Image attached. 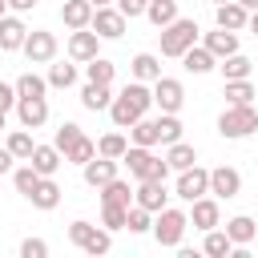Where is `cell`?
Returning <instances> with one entry per match:
<instances>
[{
    "label": "cell",
    "instance_id": "obj_1",
    "mask_svg": "<svg viewBox=\"0 0 258 258\" xmlns=\"http://www.w3.org/2000/svg\"><path fill=\"white\" fill-rule=\"evenodd\" d=\"M157 36H161V56H173V60H181V56H185V52L198 44L202 28H198V20H194V16H177L173 24L157 28Z\"/></svg>",
    "mask_w": 258,
    "mask_h": 258
},
{
    "label": "cell",
    "instance_id": "obj_2",
    "mask_svg": "<svg viewBox=\"0 0 258 258\" xmlns=\"http://www.w3.org/2000/svg\"><path fill=\"white\" fill-rule=\"evenodd\" d=\"M185 230H189V214H185V210H177V206L157 210V218H153V238H157V246L177 250L181 238H185Z\"/></svg>",
    "mask_w": 258,
    "mask_h": 258
},
{
    "label": "cell",
    "instance_id": "obj_3",
    "mask_svg": "<svg viewBox=\"0 0 258 258\" xmlns=\"http://www.w3.org/2000/svg\"><path fill=\"white\" fill-rule=\"evenodd\" d=\"M218 133L226 141H242V137L258 133V109L254 105H226L218 117Z\"/></svg>",
    "mask_w": 258,
    "mask_h": 258
},
{
    "label": "cell",
    "instance_id": "obj_4",
    "mask_svg": "<svg viewBox=\"0 0 258 258\" xmlns=\"http://www.w3.org/2000/svg\"><path fill=\"white\" fill-rule=\"evenodd\" d=\"M101 40H121L125 36V28H129V16L117 8V4H105V8H97L93 12V24H89Z\"/></svg>",
    "mask_w": 258,
    "mask_h": 258
},
{
    "label": "cell",
    "instance_id": "obj_5",
    "mask_svg": "<svg viewBox=\"0 0 258 258\" xmlns=\"http://www.w3.org/2000/svg\"><path fill=\"white\" fill-rule=\"evenodd\" d=\"M206 194H210V169L189 165V169L177 173V181H173V198H181V202H198V198H206Z\"/></svg>",
    "mask_w": 258,
    "mask_h": 258
},
{
    "label": "cell",
    "instance_id": "obj_6",
    "mask_svg": "<svg viewBox=\"0 0 258 258\" xmlns=\"http://www.w3.org/2000/svg\"><path fill=\"white\" fill-rule=\"evenodd\" d=\"M20 52L28 56V64H48V60L56 56V32H48V28H28V40H24Z\"/></svg>",
    "mask_w": 258,
    "mask_h": 258
},
{
    "label": "cell",
    "instance_id": "obj_7",
    "mask_svg": "<svg viewBox=\"0 0 258 258\" xmlns=\"http://www.w3.org/2000/svg\"><path fill=\"white\" fill-rule=\"evenodd\" d=\"M153 105H157L161 113H181V105H185V85H181L177 77H157V81H153Z\"/></svg>",
    "mask_w": 258,
    "mask_h": 258
},
{
    "label": "cell",
    "instance_id": "obj_8",
    "mask_svg": "<svg viewBox=\"0 0 258 258\" xmlns=\"http://www.w3.org/2000/svg\"><path fill=\"white\" fill-rule=\"evenodd\" d=\"M210 194H214L218 202L238 198V194H242V173H238L234 165H218V169H210Z\"/></svg>",
    "mask_w": 258,
    "mask_h": 258
},
{
    "label": "cell",
    "instance_id": "obj_9",
    "mask_svg": "<svg viewBox=\"0 0 258 258\" xmlns=\"http://www.w3.org/2000/svg\"><path fill=\"white\" fill-rule=\"evenodd\" d=\"M189 226L194 230H214V226H222V206H218V198L214 194H206V198H198V202H189Z\"/></svg>",
    "mask_w": 258,
    "mask_h": 258
},
{
    "label": "cell",
    "instance_id": "obj_10",
    "mask_svg": "<svg viewBox=\"0 0 258 258\" xmlns=\"http://www.w3.org/2000/svg\"><path fill=\"white\" fill-rule=\"evenodd\" d=\"M69 56H73L77 64L101 56V36H97L93 28H73V32H69Z\"/></svg>",
    "mask_w": 258,
    "mask_h": 258
},
{
    "label": "cell",
    "instance_id": "obj_11",
    "mask_svg": "<svg viewBox=\"0 0 258 258\" xmlns=\"http://www.w3.org/2000/svg\"><path fill=\"white\" fill-rule=\"evenodd\" d=\"M117 169H121V161H117V157H101V153H97L93 161H85V165H81V177H85V185H89V189H101L105 181H113V177H117Z\"/></svg>",
    "mask_w": 258,
    "mask_h": 258
},
{
    "label": "cell",
    "instance_id": "obj_12",
    "mask_svg": "<svg viewBox=\"0 0 258 258\" xmlns=\"http://www.w3.org/2000/svg\"><path fill=\"white\" fill-rule=\"evenodd\" d=\"M28 40V24L20 20V12L0 16V52H20Z\"/></svg>",
    "mask_w": 258,
    "mask_h": 258
},
{
    "label": "cell",
    "instance_id": "obj_13",
    "mask_svg": "<svg viewBox=\"0 0 258 258\" xmlns=\"http://www.w3.org/2000/svg\"><path fill=\"white\" fill-rule=\"evenodd\" d=\"M246 20H250V8H246V4H238V0L214 4V24H218V28H230V32H246Z\"/></svg>",
    "mask_w": 258,
    "mask_h": 258
},
{
    "label": "cell",
    "instance_id": "obj_14",
    "mask_svg": "<svg viewBox=\"0 0 258 258\" xmlns=\"http://www.w3.org/2000/svg\"><path fill=\"white\" fill-rule=\"evenodd\" d=\"M153 161H157V153H153L149 145H129V149H125V157H121V165L129 169V177H133V181H145V177H149V169H153Z\"/></svg>",
    "mask_w": 258,
    "mask_h": 258
},
{
    "label": "cell",
    "instance_id": "obj_15",
    "mask_svg": "<svg viewBox=\"0 0 258 258\" xmlns=\"http://www.w3.org/2000/svg\"><path fill=\"white\" fill-rule=\"evenodd\" d=\"M16 117L24 129H40L48 121V97H20L16 101Z\"/></svg>",
    "mask_w": 258,
    "mask_h": 258
},
{
    "label": "cell",
    "instance_id": "obj_16",
    "mask_svg": "<svg viewBox=\"0 0 258 258\" xmlns=\"http://www.w3.org/2000/svg\"><path fill=\"white\" fill-rule=\"evenodd\" d=\"M133 202H137V206H145L149 214H157V210H165V206H169V189H165V181H137Z\"/></svg>",
    "mask_w": 258,
    "mask_h": 258
},
{
    "label": "cell",
    "instance_id": "obj_17",
    "mask_svg": "<svg viewBox=\"0 0 258 258\" xmlns=\"http://www.w3.org/2000/svg\"><path fill=\"white\" fill-rule=\"evenodd\" d=\"M93 12H97V8H93L89 0H64V4H60V20H64L69 32H73V28H89V24H93Z\"/></svg>",
    "mask_w": 258,
    "mask_h": 258
},
{
    "label": "cell",
    "instance_id": "obj_18",
    "mask_svg": "<svg viewBox=\"0 0 258 258\" xmlns=\"http://www.w3.org/2000/svg\"><path fill=\"white\" fill-rule=\"evenodd\" d=\"M181 69H185V73H194V77H206V73H214V69H218V56H214L206 44H194V48L181 56Z\"/></svg>",
    "mask_w": 258,
    "mask_h": 258
},
{
    "label": "cell",
    "instance_id": "obj_19",
    "mask_svg": "<svg viewBox=\"0 0 258 258\" xmlns=\"http://www.w3.org/2000/svg\"><path fill=\"white\" fill-rule=\"evenodd\" d=\"M222 230L230 234V242H234V246H250V242L258 238V222H254L250 214H234V218H230Z\"/></svg>",
    "mask_w": 258,
    "mask_h": 258
},
{
    "label": "cell",
    "instance_id": "obj_20",
    "mask_svg": "<svg viewBox=\"0 0 258 258\" xmlns=\"http://www.w3.org/2000/svg\"><path fill=\"white\" fill-rule=\"evenodd\" d=\"M81 105H85L89 113H101V109H109V105H113V85L85 81V89H81Z\"/></svg>",
    "mask_w": 258,
    "mask_h": 258
},
{
    "label": "cell",
    "instance_id": "obj_21",
    "mask_svg": "<svg viewBox=\"0 0 258 258\" xmlns=\"http://www.w3.org/2000/svg\"><path fill=\"white\" fill-rule=\"evenodd\" d=\"M28 161H32L36 169H40V177H56V169L64 165V153H60L56 145H36Z\"/></svg>",
    "mask_w": 258,
    "mask_h": 258
},
{
    "label": "cell",
    "instance_id": "obj_22",
    "mask_svg": "<svg viewBox=\"0 0 258 258\" xmlns=\"http://www.w3.org/2000/svg\"><path fill=\"white\" fill-rule=\"evenodd\" d=\"M202 44L222 60V56L238 52V32H230V28H214V32H206V36H202Z\"/></svg>",
    "mask_w": 258,
    "mask_h": 258
},
{
    "label": "cell",
    "instance_id": "obj_23",
    "mask_svg": "<svg viewBox=\"0 0 258 258\" xmlns=\"http://www.w3.org/2000/svg\"><path fill=\"white\" fill-rule=\"evenodd\" d=\"M218 73H222V81H246V77L254 73V64H250V56H242V48H238V52H230V56L218 60Z\"/></svg>",
    "mask_w": 258,
    "mask_h": 258
},
{
    "label": "cell",
    "instance_id": "obj_24",
    "mask_svg": "<svg viewBox=\"0 0 258 258\" xmlns=\"http://www.w3.org/2000/svg\"><path fill=\"white\" fill-rule=\"evenodd\" d=\"M109 117H113V125H117V129H129V125H133V121H141L145 113H141L125 93H117V97H113V105H109Z\"/></svg>",
    "mask_w": 258,
    "mask_h": 258
},
{
    "label": "cell",
    "instance_id": "obj_25",
    "mask_svg": "<svg viewBox=\"0 0 258 258\" xmlns=\"http://www.w3.org/2000/svg\"><path fill=\"white\" fill-rule=\"evenodd\" d=\"M165 161H169V169L173 173H181V169H189V165H198V149L181 137V141H173V145H165Z\"/></svg>",
    "mask_w": 258,
    "mask_h": 258
},
{
    "label": "cell",
    "instance_id": "obj_26",
    "mask_svg": "<svg viewBox=\"0 0 258 258\" xmlns=\"http://www.w3.org/2000/svg\"><path fill=\"white\" fill-rule=\"evenodd\" d=\"M97 194H101V206H133V189H129V181L121 173L113 181H105Z\"/></svg>",
    "mask_w": 258,
    "mask_h": 258
},
{
    "label": "cell",
    "instance_id": "obj_27",
    "mask_svg": "<svg viewBox=\"0 0 258 258\" xmlns=\"http://www.w3.org/2000/svg\"><path fill=\"white\" fill-rule=\"evenodd\" d=\"M129 73H133V81H145V85H153V81L161 77V60H157L153 52H137V56L129 60Z\"/></svg>",
    "mask_w": 258,
    "mask_h": 258
},
{
    "label": "cell",
    "instance_id": "obj_28",
    "mask_svg": "<svg viewBox=\"0 0 258 258\" xmlns=\"http://www.w3.org/2000/svg\"><path fill=\"white\" fill-rule=\"evenodd\" d=\"M28 202H32L36 210H44V214H48V210H56V206H60V185H56L52 177H40V185L28 194Z\"/></svg>",
    "mask_w": 258,
    "mask_h": 258
},
{
    "label": "cell",
    "instance_id": "obj_29",
    "mask_svg": "<svg viewBox=\"0 0 258 258\" xmlns=\"http://www.w3.org/2000/svg\"><path fill=\"white\" fill-rule=\"evenodd\" d=\"M202 254H210V258H230L234 254V242H230V234L226 230H206V238H202Z\"/></svg>",
    "mask_w": 258,
    "mask_h": 258
},
{
    "label": "cell",
    "instance_id": "obj_30",
    "mask_svg": "<svg viewBox=\"0 0 258 258\" xmlns=\"http://www.w3.org/2000/svg\"><path fill=\"white\" fill-rule=\"evenodd\" d=\"M145 20H149L153 28H165V24H173V20H177V0H149V8H145Z\"/></svg>",
    "mask_w": 258,
    "mask_h": 258
},
{
    "label": "cell",
    "instance_id": "obj_31",
    "mask_svg": "<svg viewBox=\"0 0 258 258\" xmlns=\"http://www.w3.org/2000/svg\"><path fill=\"white\" fill-rule=\"evenodd\" d=\"M77 60L69 56V60H60V64H48V89H73L77 85Z\"/></svg>",
    "mask_w": 258,
    "mask_h": 258
},
{
    "label": "cell",
    "instance_id": "obj_32",
    "mask_svg": "<svg viewBox=\"0 0 258 258\" xmlns=\"http://www.w3.org/2000/svg\"><path fill=\"white\" fill-rule=\"evenodd\" d=\"M181 133H185V125H181L177 113H161L157 117V145H173V141H181Z\"/></svg>",
    "mask_w": 258,
    "mask_h": 258
},
{
    "label": "cell",
    "instance_id": "obj_33",
    "mask_svg": "<svg viewBox=\"0 0 258 258\" xmlns=\"http://www.w3.org/2000/svg\"><path fill=\"white\" fill-rule=\"evenodd\" d=\"M93 157H97V141L85 137V133L64 149V165H85V161H93Z\"/></svg>",
    "mask_w": 258,
    "mask_h": 258
},
{
    "label": "cell",
    "instance_id": "obj_34",
    "mask_svg": "<svg viewBox=\"0 0 258 258\" xmlns=\"http://www.w3.org/2000/svg\"><path fill=\"white\" fill-rule=\"evenodd\" d=\"M12 185H16V194H20V198H28V194L40 185V169H36L32 161L16 165V169H12Z\"/></svg>",
    "mask_w": 258,
    "mask_h": 258
},
{
    "label": "cell",
    "instance_id": "obj_35",
    "mask_svg": "<svg viewBox=\"0 0 258 258\" xmlns=\"http://www.w3.org/2000/svg\"><path fill=\"white\" fill-rule=\"evenodd\" d=\"M113 77H117V64H113V60H105V56H93V60H85V81L113 85Z\"/></svg>",
    "mask_w": 258,
    "mask_h": 258
},
{
    "label": "cell",
    "instance_id": "obj_36",
    "mask_svg": "<svg viewBox=\"0 0 258 258\" xmlns=\"http://www.w3.org/2000/svg\"><path fill=\"white\" fill-rule=\"evenodd\" d=\"M129 145H157V117L149 121V117H141V121H133L129 125Z\"/></svg>",
    "mask_w": 258,
    "mask_h": 258
},
{
    "label": "cell",
    "instance_id": "obj_37",
    "mask_svg": "<svg viewBox=\"0 0 258 258\" xmlns=\"http://www.w3.org/2000/svg\"><path fill=\"white\" fill-rule=\"evenodd\" d=\"M4 145L12 149V157H16V161H28V157H32V149H36V141H32V133H28L24 125H20V129H12Z\"/></svg>",
    "mask_w": 258,
    "mask_h": 258
},
{
    "label": "cell",
    "instance_id": "obj_38",
    "mask_svg": "<svg viewBox=\"0 0 258 258\" xmlns=\"http://www.w3.org/2000/svg\"><path fill=\"white\" fill-rule=\"evenodd\" d=\"M125 149H129V137H125L117 125H113V133H105V137L97 141V153H101V157H117V161H121Z\"/></svg>",
    "mask_w": 258,
    "mask_h": 258
},
{
    "label": "cell",
    "instance_id": "obj_39",
    "mask_svg": "<svg viewBox=\"0 0 258 258\" xmlns=\"http://www.w3.org/2000/svg\"><path fill=\"white\" fill-rule=\"evenodd\" d=\"M222 97H226V105H254V85H250V77H246V81H226Z\"/></svg>",
    "mask_w": 258,
    "mask_h": 258
},
{
    "label": "cell",
    "instance_id": "obj_40",
    "mask_svg": "<svg viewBox=\"0 0 258 258\" xmlns=\"http://www.w3.org/2000/svg\"><path fill=\"white\" fill-rule=\"evenodd\" d=\"M121 93H125V97H129L141 113H149V109H153V85H145V81H129Z\"/></svg>",
    "mask_w": 258,
    "mask_h": 258
},
{
    "label": "cell",
    "instance_id": "obj_41",
    "mask_svg": "<svg viewBox=\"0 0 258 258\" xmlns=\"http://www.w3.org/2000/svg\"><path fill=\"white\" fill-rule=\"evenodd\" d=\"M16 93H20V97H44V93H48V77L20 73V77H16Z\"/></svg>",
    "mask_w": 258,
    "mask_h": 258
},
{
    "label": "cell",
    "instance_id": "obj_42",
    "mask_svg": "<svg viewBox=\"0 0 258 258\" xmlns=\"http://www.w3.org/2000/svg\"><path fill=\"white\" fill-rule=\"evenodd\" d=\"M125 230L129 234H153V214L145 210V206H129V222H125Z\"/></svg>",
    "mask_w": 258,
    "mask_h": 258
},
{
    "label": "cell",
    "instance_id": "obj_43",
    "mask_svg": "<svg viewBox=\"0 0 258 258\" xmlns=\"http://www.w3.org/2000/svg\"><path fill=\"white\" fill-rule=\"evenodd\" d=\"M85 254H93V258H101V254H109L113 250V230H105V226H97L93 234H89V242L81 246Z\"/></svg>",
    "mask_w": 258,
    "mask_h": 258
},
{
    "label": "cell",
    "instance_id": "obj_44",
    "mask_svg": "<svg viewBox=\"0 0 258 258\" xmlns=\"http://www.w3.org/2000/svg\"><path fill=\"white\" fill-rule=\"evenodd\" d=\"M129 222V206H101V226L105 230H125Z\"/></svg>",
    "mask_w": 258,
    "mask_h": 258
},
{
    "label": "cell",
    "instance_id": "obj_45",
    "mask_svg": "<svg viewBox=\"0 0 258 258\" xmlns=\"http://www.w3.org/2000/svg\"><path fill=\"white\" fill-rule=\"evenodd\" d=\"M77 137H81V125H77V121H64V125H60V129L52 133V145H56V149L64 153V149H69V145H73Z\"/></svg>",
    "mask_w": 258,
    "mask_h": 258
},
{
    "label": "cell",
    "instance_id": "obj_46",
    "mask_svg": "<svg viewBox=\"0 0 258 258\" xmlns=\"http://www.w3.org/2000/svg\"><path fill=\"white\" fill-rule=\"evenodd\" d=\"M93 230H97V226H93V222H85V218H77V222H73V226H69V242H73V246H77V250H81V246H85V242H89V234H93Z\"/></svg>",
    "mask_w": 258,
    "mask_h": 258
},
{
    "label": "cell",
    "instance_id": "obj_47",
    "mask_svg": "<svg viewBox=\"0 0 258 258\" xmlns=\"http://www.w3.org/2000/svg\"><path fill=\"white\" fill-rule=\"evenodd\" d=\"M48 254V242L44 238H24L20 242V258H44Z\"/></svg>",
    "mask_w": 258,
    "mask_h": 258
},
{
    "label": "cell",
    "instance_id": "obj_48",
    "mask_svg": "<svg viewBox=\"0 0 258 258\" xmlns=\"http://www.w3.org/2000/svg\"><path fill=\"white\" fill-rule=\"evenodd\" d=\"M129 20H137V16H145V8H149V0H113Z\"/></svg>",
    "mask_w": 258,
    "mask_h": 258
},
{
    "label": "cell",
    "instance_id": "obj_49",
    "mask_svg": "<svg viewBox=\"0 0 258 258\" xmlns=\"http://www.w3.org/2000/svg\"><path fill=\"white\" fill-rule=\"evenodd\" d=\"M16 101H20V93H16V85H8V81H0V109L8 113V109H16Z\"/></svg>",
    "mask_w": 258,
    "mask_h": 258
},
{
    "label": "cell",
    "instance_id": "obj_50",
    "mask_svg": "<svg viewBox=\"0 0 258 258\" xmlns=\"http://www.w3.org/2000/svg\"><path fill=\"white\" fill-rule=\"evenodd\" d=\"M12 169H16V157H12V149L4 145V149H0V177H4V173H12Z\"/></svg>",
    "mask_w": 258,
    "mask_h": 258
},
{
    "label": "cell",
    "instance_id": "obj_51",
    "mask_svg": "<svg viewBox=\"0 0 258 258\" xmlns=\"http://www.w3.org/2000/svg\"><path fill=\"white\" fill-rule=\"evenodd\" d=\"M36 4H40V0H8V8H12V12H32Z\"/></svg>",
    "mask_w": 258,
    "mask_h": 258
},
{
    "label": "cell",
    "instance_id": "obj_52",
    "mask_svg": "<svg viewBox=\"0 0 258 258\" xmlns=\"http://www.w3.org/2000/svg\"><path fill=\"white\" fill-rule=\"evenodd\" d=\"M246 32H250V36H258V8L250 12V20H246Z\"/></svg>",
    "mask_w": 258,
    "mask_h": 258
},
{
    "label": "cell",
    "instance_id": "obj_53",
    "mask_svg": "<svg viewBox=\"0 0 258 258\" xmlns=\"http://www.w3.org/2000/svg\"><path fill=\"white\" fill-rule=\"evenodd\" d=\"M8 12H12V8H8V0H0V16H8Z\"/></svg>",
    "mask_w": 258,
    "mask_h": 258
},
{
    "label": "cell",
    "instance_id": "obj_54",
    "mask_svg": "<svg viewBox=\"0 0 258 258\" xmlns=\"http://www.w3.org/2000/svg\"><path fill=\"white\" fill-rule=\"evenodd\" d=\"M238 4H246V8H250V12H254V8H258V0H238Z\"/></svg>",
    "mask_w": 258,
    "mask_h": 258
},
{
    "label": "cell",
    "instance_id": "obj_55",
    "mask_svg": "<svg viewBox=\"0 0 258 258\" xmlns=\"http://www.w3.org/2000/svg\"><path fill=\"white\" fill-rule=\"evenodd\" d=\"M89 4H93V8H105V4H113V0H89Z\"/></svg>",
    "mask_w": 258,
    "mask_h": 258
},
{
    "label": "cell",
    "instance_id": "obj_56",
    "mask_svg": "<svg viewBox=\"0 0 258 258\" xmlns=\"http://www.w3.org/2000/svg\"><path fill=\"white\" fill-rule=\"evenodd\" d=\"M4 117H8V113H4V109H0V129H4Z\"/></svg>",
    "mask_w": 258,
    "mask_h": 258
},
{
    "label": "cell",
    "instance_id": "obj_57",
    "mask_svg": "<svg viewBox=\"0 0 258 258\" xmlns=\"http://www.w3.org/2000/svg\"><path fill=\"white\" fill-rule=\"evenodd\" d=\"M210 4H226V0H210Z\"/></svg>",
    "mask_w": 258,
    "mask_h": 258
},
{
    "label": "cell",
    "instance_id": "obj_58",
    "mask_svg": "<svg viewBox=\"0 0 258 258\" xmlns=\"http://www.w3.org/2000/svg\"><path fill=\"white\" fill-rule=\"evenodd\" d=\"M254 242H258V238H254Z\"/></svg>",
    "mask_w": 258,
    "mask_h": 258
}]
</instances>
